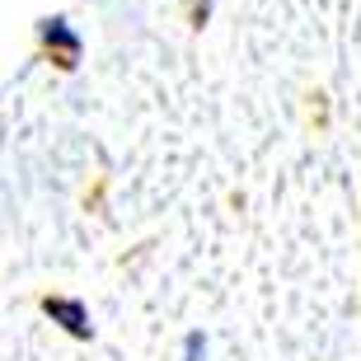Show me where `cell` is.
Wrapping results in <instances>:
<instances>
[{
  "mask_svg": "<svg viewBox=\"0 0 361 361\" xmlns=\"http://www.w3.org/2000/svg\"><path fill=\"white\" fill-rule=\"evenodd\" d=\"M38 56L52 61L56 71H75L80 66L85 38L75 33V24H71L66 14H47V19H38Z\"/></svg>",
  "mask_w": 361,
  "mask_h": 361,
  "instance_id": "cell-1",
  "label": "cell"
},
{
  "mask_svg": "<svg viewBox=\"0 0 361 361\" xmlns=\"http://www.w3.org/2000/svg\"><path fill=\"white\" fill-rule=\"evenodd\" d=\"M38 310L47 314V319L61 329V334H71L75 343H90L94 338V319H90V305H85L80 295H42Z\"/></svg>",
  "mask_w": 361,
  "mask_h": 361,
  "instance_id": "cell-2",
  "label": "cell"
},
{
  "mask_svg": "<svg viewBox=\"0 0 361 361\" xmlns=\"http://www.w3.org/2000/svg\"><path fill=\"white\" fill-rule=\"evenodd\" d=\"M183 361H207V334L202 329L183 334Z\"/></svg>",
  "mask_w": 361,
  "mask_h": 361,
  "instance_id": "cell-3",
  "label": "cell"
},
{
  "mask_svg": "<svg viewBox=\"0 0 361 361\" xmlns=\"http://www.w3.org/2000/svg\"><path fill=\"white\" fill-rule=\"evenodd\" d=\"M207 19H212V0H188V24L202 28Z\"/></svg>",
  "mask_w": 361,
  "mask_h": 361,
  "instance_id": "cell-4",
  "label": "cell"
}]
</instances>
